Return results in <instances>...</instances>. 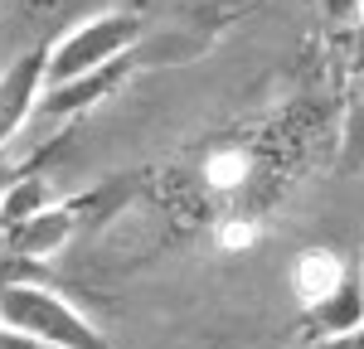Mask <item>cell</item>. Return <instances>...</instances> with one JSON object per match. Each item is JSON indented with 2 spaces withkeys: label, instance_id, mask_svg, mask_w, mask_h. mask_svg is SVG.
Segmentation results:
<instances>
[{
  "label": "cell",
  "instance_id": "obj_1",
  "mask_svg": "<svg viewBox=\"0 0 364 349\" xmlns=\"http://www.w3.org/2000/svg\"><path fill=\"white\" fill-rule=\"evenodd\" d=\"M0 325L39 335V340L63 345V349H112L102 340V330L68 296H58L44 282H5L0 287Z\"/></svg>",
  "mask_w": 364,
  "mask_h": 349
},
{
  "label": "cell",
  "instance_id": "obj_2",
  "mask_svg": "<svg viewBox=\"0 0 364 349\" xmlns=\"http://www.w3.org/2000/svg\"><path fill=\"white\" fill-rule=\"evenodd\" d=\"M136 39H141V20L132 10L87 15L83 25L63 29L49 44V83H68V78H83V73L107 68L117 58H132Z\"/></svg>",
  "mask_w": 364,
  "mask_h": 349
},
{
  "label": "cell",
  "instance_id": "obj_3",
  "mask_svg": "<svg viewBox=\"0 0 364 349\" xmlns=\"http://www.w3.org/2000/svg\"><path fill=\"white\" fill-rule=\"evenodd\" d=\"M49 87V49H29L0 68V155L25 131Z\"/></svg>",
  "mask_w": 364,
  "mask_h": 349
},
{
  "label": "cell",
  "instance_id": "obj_4",
  "mask_svg": "<svg viewBox=\"0 0 364 349\" xmlns=\"http://www.w3.org/2000/svg\"><path fill=\"white\" fill-rule=\"evenodd\" d=\"M132 73V58H117L107 68H97V73H83V78H68V83H49L44 87V102H39V112L44 116H78V112H92L97 102H107L122 78Z\"/></svg>",
  "mask_w": 364,
  "mask_h": 349
},
{
  "label": "cell",
  "instance_id": "obj_5",
  "mask_svg": "<svg viewBox=\"0 0 364 349\" xmlns=\"http://www.w3.org/2000/svg\"><path fill=\"white\" fill-rule=\"evenodd\" d=\"M364 320V287H360V272H350L345 282H340L326 301H316V306H306V325L316 340H336V335H345V330H355ZM311 340V345H316Z\"/></svg>",
  "mask_w": 364,
  "mask_h": 349
},
{
  "label": "cell",
  "instance_id": "obj_6",
  "mask_svg": "<svg viewBox=\"0 0 364 349\" xmlns=\"http://www.w3.org/2000/svg\"><path fill=\"white\" fill-rule=\"evenodd\" d=\"M68 238H73V209H68V204H49L44 214H34L29 223H20L5 243H10L20 257L44 262V257H54Z\"/></svg>",
  "mask_w": 364,
  "mask_h": 349
},
{
  "label": "cell",
  "instance_id": "obj_7",
  "mask_svg": "<svg viewBox=\"0 0 364 349\" xmlns=\"http://www.w3.org/2000/svg\"><path fill=\"white\" fill-rule=\"evenodd\" d=\"M345 277H350V272H345V262H340L336 253H306L301 267H296V296H301V306L326 301Z\"/></svg>",
  "mask_w": 364,
  "mask_h": 349
},
{
  "label": "cell",
  "instance_id": "obj_8",
  "mask_svg": "<svg viewBox=\"0 0 364 349\" xmlns=\"http://www.w3.org/2000/svg\"><path fill=\"white\" fill-rule=\"evenodd\" d=\"M321 5H326V20H331V25L355 29L364 20V0H321Z\"/></svg>",
  "mask_w": 364,
  "mask_h": 349
},
{
  "label": "cell",
  "instance_id": "obj_9",
  "mask_svg": "<svg viewBox=\"0 0 364 349\" xmlns=\"http://www.w3.org/2000/svg\"><path fill=\"white\" fill-rule=\"evenodd\" d=\"M0 349H63V345H49V340H39V335H25V330L0 325Z\"/></svg>",
  "mask_w": 364,
  "mask_h": 349
},
{
  "label": "cell",
  "instance_id": "obj_10",
  "mask_svg": "<svg viewBox=\"0 0 364 349\" xmlns=\"http://www.w3.org/2000/svg\"><path fill=\"white\" fill-rule=\"evenodd\" d=\"M311 349H364V320L355 325V330H345V335H336V340H316Z\"/></svg>",
  "mask_w": 364,
  "mask_h": 349
},
{
  "label": "cell",
  "instance_id": "obj_11",
  "mask_svg": "<svg viewBox=\"0 0 364 349\" xmlns=\"http://www.w3.org/2000/svg\"><path fill=\"white\" fill-rule=\"evenodd\" d=\"M350 58H355V68L364 73V20L350 29Z\"/></svg>",
  "mask_w": 364,
  "mask_h": 349
},
{
  "label": "cell",
  "instance_id": "obj_12",
  "mask_svg": "<svg viewBox=\"0 0 364 349\" xmlns=\"http://www.w3.org/2000/svg\"><path fill=\"white\" fill-rule=\"evenodd\" d=\"M5 189H10V174L0 170V233H5Z\"/></svg>",
  "mask_w": 364,
  "mask_h": 349
},
{
  "label": "cell",
  "instance_id": "obj_13",
  "mask_svg": "<svg viewBox=\"0 0 364 349\" xmlns=\"http://www.w3.org/2000/svg\"><path fill=\"white\" fill-rule=\"evenodd\" d=\"M360 287H364V262H360Z\"/></svg>",
  "mask_w": 364,
  "mask_h": 349
}]
</instances>
